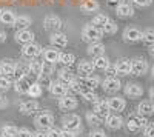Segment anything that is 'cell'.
<instances>
[{
  "mask_svg": "<svg viewBox=\"0 0 154 137\" xmlns=\"http://www.w3.org/2000/svg\"><path fill=\"white\" fill-rule=\"evenodd\" d=\"M102 35H103V32H102V29L100 28H97V26H94V25H85L83 26V29H82V39L85 40V42H100V39H102Z\"/></svg>",
  "mask_w": 154,
  "mask_h": 137,
  "instance_id": "6da1fadb",
  "label": "cell"
},
{
  "mask_svg": "<svg viewBox=\"0 0 154 137\" xmlns=\"http://www.w3.org/2000/svg\"><path fill=\"white\" fill-rule=\"evenodd\" d=\"M146 123H148V120L143 116H140V114L131 116L130 119L126 120V129L130 132H139V131H142L145 128Z\"/></svg>",
  "mask_w": 154,
  "mask_h": 137,
  "instance_id": "7a4b0ae2",
  "label": "cell"
},
{
  "mask_svg": "<svg viewBox=\"0 0 154 137\" xmlns=\"http://www.w3.org/2000/svg\"><path fill=\"white\" fill-rule=\"evenodd\" d=\"M34 125L38 129H49L54 125V116L49 113H40L34 117Z\"/></svg>",
  "mask_w": 154,
  "mask_h": 137,
  "instance_id": "3957f363",
  "label": "cell"
},
{
  "mask_svg": "<svg viewBox=\"0 0 154 137\" xmlns=\"http://www.w3.org/2000/svg\"><path fill=\"white\" fill-rule=\"evenodd\" d=\"M62 126H63V129L79 131L82 128V119L77 114H68L62 119Z\"/></svg>",
  "mask_w": 154,
  "mask_h": 137,
  "instance_id": "277c9868",
  "label": "cell"
},
{
  "mask_svg": "<svg viewBox=\"0 0 154 137\" xmlns=\"http://www.w3.org/2000/svg\"><path fill=\"white\" fill-rule=\"evenodd\" d=\"M148 69H149V66H148V62L145 59L137 57V59L131 60V74H134V76L142 77L148 72Z\"/></svg>",
  "mask_w": 154,
  "mask_h": 137,
  "instance_id": "5b68a950",
  "label": "cell"
},
{
  "mask_svg": "<svg viewBox=\"0 0 154 137\" xmlns=\"http://www.w3.org/2000/svg\"><path fill=\"white\" fill-rule=\"evenodd\" d=\"M42 54V48L40 45H37L34 42H29V43H25L23 48H22V56L26 57V59H37L38 56Z\"/></svg>",
  "mask_w": 154,
  "mask_h": 137,
  "instance_id": "8992f818",
  "label": "cell"
},
{
  "mask_svg": "<svg viewBox=\"0 0 154 137\" xmlns=\"http://www.w3.org/2000/svg\"><path fill=\"white\" fill-rule=\"evenodd\" d=\"M43 26L48 31H53V32H59L63 28V22L60 17L57 16H46L43 19Z\"/></svg>",
  "mask_w": 154,
  "mask_h": 137,
  "instance_id": "52a82bcc",
  "label": "cell"
},
{
  "mask_svg": "<svg viewBox=\"0 0 154 137\" xmlns=\"http://www.w3.org/2000/svg\"><path fill=\"white\" fill-rule=\"evenodd\" d=\"M77 99L72 94H66V96H62L59 97V108L63 111H72L77 108Z\"/></svg>",
  "mask_w": 154,
  "mask_h": 137,
  "instance_id": "ba28073f",
  "label": "cell"
},
{
  "mask_svg": "<svg viewBox=\"0 0 154 137\" xmlns=\"http://www.w3.org/2000/svg\"><path fill=\"white\" fill-rule=\"evenodd\" d=\"M114 71L120 77L131 74V60L130 59H120V60H117V63L114 65Z\"/></svg>",
  "mask_w": 154,
  "mask_h": 137,
  "instance_id": "9c48e42d",
  "label": "cell"
},
{
  "mask_svg": "<svg viewBox=\"0 0 154 137\" xmlns=\"http://www.w3.org/2000/svg\"><path fill=\"white\" fill-rule=\"evenodd\" d=\"M38 108H40V105H38V102L37 100H25V102H22L20 105H19V111L23 114V116H31V114H34L35 111H38Z\"/></svg>",
  "mask_w": 154,
  "mask_h": 137,
  "instance_id": "30bf717a",
  "label": "cell"
},
{
  "mask_svg": "<svg viewBox=\"0 0 154 137\" xmlns=\"http://www.w3.org/2000/svg\"><path fill=\"white\" fill-rule=\"evenodd\" d=\"M106 105H108L109 111H114V113H120V111L125 109L126 102H125V99H122V97H119V96H112V97L106 99Z\"/></svg>",
  "mask_w": 154,
  "mask_h": 137,
  "instance_id": "8fae6325",
  "label": "cell"
},
{
  "mask_svg": "<svg viewBox=\"0 0 154 137\" xmlns=\"http://www.w3.org/2000/svg\"><path fill=\"white\" fill-rule=\"evenodd\" d=\"M102 86H103V90L106 93H117L122 88V83L116 76H109V77H106L103 82H102Z\"/></svg>",
  "mask_w": 154,
  "mask_h": 137,
  "instance_id": "7c38bea8",
  "label": "cell"
},
{
  "mask_svg": "<svg viewBox=\"0 0 154 137\" xmlns=\"http://www.w3.org/2000/svg\"><path fill=\"white\" fill-rule=\"evenodd\" d=\"M77 82H79L82 85V88L85 90H96L97 86L100 85V79L97 76H82L80 79H77Z\"/></svg>",
  "mask_w": 154,
  "mask_h": 137,
  "instance_id": "4fadbf2b",
  "label": "cell"
},
{
  "mask_svg": "<svg viewBox=\"0 0 154 137\" xmlns=\"http://www.w3.org/2000/svg\"><path fill=\"white\" fill-rule=\"evenodd\" d=\"M123 91H125V94L128 97L137 99V97H142L143 96V86L139 85V83H126Z\"/></svg>",
  "mask_w": 154,
  "mask_h": 137,
  "instance_id": "5bb4252c",
  "label": "cell"
},
{
  "mask_svg": "<svg viewBox=\"0 0 154 137\" xmlns=\"http://www.w3.org/2000/svg\"><path fill=\"white\" fill-rule=\"evenodd\" d=\"M93 103H94L93 113H96L102 120H105V117L109 114V108H108V105H106V100H105V99H103V100L97 99V100H94Z\"/></svg>",
  "mask_w": 154,
  "mask_h": 137,
  "instance_id": "9a60e30c",
  "label": "cell"
},
{
  "mask_svg": "<svg viewBox=\"0 0 154 137\" xmlns=\"http://www.w3.org/2000/svg\"><path fill=\"white\" fill-rule=\"evenodd\" d=\"M142 39V31L137 29V28H126L123 31V40L128 42V43H134V42H139Z\"/></svg>",
  "mask_w": 154,
  "mask_h": 137,
  "instance_id": "2e32d148",
  "label": "cell"
},
{
  "mask_svg": "<svg viewBox=\"0 0 154 137\" xmlns=\"http://www.w3.org/2000/svg\"><path fill=\"white\" fill-rule=\"evenodd\" d=\"M49 43L54 48H65L68 45V37L63 32H53L49 37Z\"/></svg>",
  "mask_w": 154,
  "mask_h": 137,
  "instance_id": "e0dca14e",
  "label": "cell"
},
{
  "mask_svg": "<svg viewBox=\"0 0 154 137\" xmlns=\"http://www.w3.org/2000/svg\"><path fill=\"white\" fill-rule=\"evenodd\" d=\"M14 37H16V42L17 43L25 45V43H29V42L34 40V32L31 29H19Z\"/></svg>",
  "mask_w": 154,
  "mask_h": 137,
  "instance_id": "ac0fdd59",
  "label": "cell"
},
{
  "mask_svg": "<svg viewBox=\"0 0 154 137\" xmlns=\"http://www.w3.org/2000/svg\"><path fill=\"white\" fill-rule=\"evenodd\" d=\"M105 123L109 129H120L123 126V120L119 114H108L105 117Z\"/></svg>",
  "mask_w": 154,
  "mask_h": 137,
  "instance_id": "d6986e66",
  "label": "cell"
},
{
  "mask_svg": "<svg viewBox=\"0 0 154 137\" xmlns=\"http://www.w3.org/2000/svg\"><path fill=\"white\" fill-rule=\"evenodd\" d=\"M137 111H139V114L140 116H143V117H149L152 113H154V105H152V100L149 99V100H142L139 103L137 106Z\"/></svg>",
  "mask_w": 154,
  "mask_h": 137,
  "instance_id": "ffe728a7",
  "label": "cell"
},
{
  "mask_svg": "<svg viewBox=\"0 0 154 137\" xmlns=\"http://www.w3.org/2000/svg\"><path fill=\"white\" fill-rule=\"evenodd\" d=\"M116 12H117L119 17H133L134 16V8L130 5V3H117V8H116Z\"/></svg>",
  "mask_w": 154,
  "mask_h": 137,
  "instance_id": "44dd1931",
  "label": "cell"
},
{
  "mask_svg": "<svg viewBox=\"0 0 154 137\" xmlns=\"http://www.w3.org/2000/svg\"><path fill=\"white\" fill-rule=\"evenodd\" d=\"M14 66H16V63L12 60H9V59L0 62V76L12 77L14 76Z\"/></svg>",
  "mask_w": 154,
  "mask_h": 137,
  "instance_id": "7402d4cb",
  "label": "cell"
},
{
  "mask_svg": "<svg viewBox=\"0 0 154 137\" xmlns=\"http://www.w3.org/2000/svg\"><path fill=\"white\" fill-rule=\"evenodd\" d=\"M49 91H51V94L56 96V97H62V96H66L68 94L66 85H63L62 82H51Z\"/></svg>",
  "mask_w": 154,
  "mask_h": 137,
  "instance_id": "603a6c76",
  "label": "cell"
},
{
  "mask_svg": "<svg viewBox=\"0 0 154 137\" xmlns=\"http://www.w3.org/2000/svg\"><path fill=\"white\" fill-rule=\"evenodd\" d=\"M16 20V14L11 9H0V23L6 25V26H12Z\"/></svg>",
  "mask_w": 154,
  "mask_h": 137,
  "instance_id": "cb8c5ba5",
  "label": "cell"
},
{
  "mask_svg": "<svg viewBox=\"0 0 154 137\" xmlns=\"http://www.w3.org/2000/svg\"><path fill=\"white\" fill-rule=\"evenodd\" d=\"M86 53L89 56H93V57H97V56H102L105 53V45L102 43V42H91L86 49Z\"/></svg>",
  "mask_w": 154,
  "mask_h": 137,
  "instance_id": "d4e9b609",
  "label": "cell"
},
{
  "mask_svg": "<svg viewBox=\"0 0 154 137\" xmlns=\"http://www.w3.org/2000/svg\"><path fill=\"white\" fill-rule=\"evenodd\" d=\"M29 85H31V83H29L28 77H23V79H17L12 86H14V91H16V93H19V94H26Z\"/></svg>",
  "mask_w": 154,
  "mask_h": 137,
  "instance_id": "484cf974",
  "label": "cell"
},
{
  "mask_svg": "<svg viewBox=\"0 0 154 137\" xmlns=\"http://www.w3.org/2000/svg\"><path fill=\"white\" fill-rule=\"evenodd\" d=\"M57 76H59V82H62L63 85H69L71 82H74L75 80V76L69 71V69H66V68H63V69H60L59 72H57Z\"/></svg>",
  "mask_w": 154,
  "mask_h": 137,
  "instance_id": "4316f807",
  "label": "cell"
},
{
  "mask_svg": "<svg viewBox=\"0 0 154 137\" xmlns=\"http://www.w3.org/2000/svg\"><path fill=\"white\" fill-rule=\"evenodd\" d=\"M80 9L83 14H93L99 9V3L97 0H83V3L80 5Z\"/></svg>",
  "mask_w": 154,
  "mask_h": 137,
  "instance_id": "83f0119b",
  "label": "cell"
},
{
  "mask_svg": "<svg viewBox=\"0 0 154 137\" xmlns=\"http://www.w3.org/2000/svg\"><path fill=\"white\" fill-rule=\"evenodd\" d=\"M93 66H94V69L106 71V68H109V60H108V57H105L103 54H102V56H97V57H94Z\"/></svg>",
  "mask_w": 154,
  "mask_h": 137,
  "instance_id": "f1b7e54d",
  "label": "cell"
},
{
  "mask_svg": "<svg viewBox=\"0 0 154 137\" xmlns=\"http://www.w3.org/2000/svg\"><path fill=\"white\" fill-rule=\"evenodd\" d=\"M59 56H60V53L54 48H46L43 51V59H45V62H49V63H57Z\"/></svg>",
  "mask_w": 154,
  "mask_h": 137,
  "instance_id": "f546056e",
  "label": "cell"
},
{
  "mask_svg": "<svg viewBox=\"0 0 154 137\" xmlns=\"http://www.w3.org/2000/svg\"><path fill=\"white\" fill-rule=\"evenodd\" d=\"M77 71H79V74H82V76H89V74H93V71H94L93 62H88V60H80L79 66H77Z\"/></svg>",
  "mask_w": 154,
  "mask_h": 137,
  "instance_id": "4dcf8cb0",
  "label": "cell"
},
{
  "mask_svg": "<svg viewBox=\"0 0 154 137\" xmlns=\"http://www.w3.org/2000/svg\"><path fill=\"white\" fill-rule=\"evenodd\" d=\"M31 23H32V20L28 16H19V17H16L12 26H16L17 29H28Z\"/></svg>",
  "mask_w": 154,
  "mask_h": 137,
  "instance_id": "1f68e13d",
  "label": "cell"
},
{
  "mask_svg": "<svg viewBox=\"0 0 154 137\" xmlns=\"http://www.w3.org/2000/svg\"><path fill=\"white\" fill-rule=\"evenodd\" d=\"M14 76H16L17 79L28 77V76H29L28 65H25V63H16V66H14Z\"/></svg>",
  "mask_w": 154,
  "mask_h": 137,
  "instance_id": "d6a6232c",
  "label": "cell"
},
{
  "mask_svg": "<svg viewBox=\"0 0 154 137\" xmlns=\"http://www.w3.org/2000/svg\"><path fill=\"white\" fill-rule=\"evenodd\" d=\"M31 99H38L42 94H43V88L40 85H38L37 82H34V83H31L29 85V88H28V93H26Z\"/></svg>",
  "mask_w": 154,
  "mask_h": 137,
  "instance_id": "836d02e7",
  "label": "cell"
},
{
  "mask_svg": "<svg viewBox=\"0 0 154 137\" xmlns=\"http://www.w3.org/2000/svg\"><path fill=\"white\" fill-rule=\"evenodd\" d=\"M74 62H75V56L74 54H71V53H60L57 63H62L63 66H71Z\"/></svg>",
  "mask_w": 154,
  "mask_h": 137,
  "instance_id": "e575fe53",
  "label": "cell"
},
{
  "mask_svg": "<svg viewBox=\"0 0 154 137\" xmlns=\"http://www.w3.org/2000/svg\"><path fill=\"white\" fill-rule=\"evenodd\" d=\"M28 69H29V74H34V76H40L42 72V62L37 60V59H31V62L28 63Z\"/></svg>",
  "mask_w": 154,
  "mask_h": 137,
  "instance_id": "d590c367",
  "label": "cell"
},
{
  "mask_svg": "<svg viewBox=\"0 0 154 137\" xmlns=\"http://www.w3.org/2000/svg\"><path fill=\"white\" fill-rule=\"evenodd\" d=\"M142 40L146 46H152L154 45V29L152 28H146L143 32H142Z\"/></svg>",
  "mask_w": 154,
  "mask_h": 137,
  "instance_id": "8d00e7d4",
  "label": "cell"
},
{
  "mask_svg": "<svg viewBox=\"0 0 154 137\" xmlns=\"http://www.w3.org/2000/svg\"><path fill=\"white\" fill-rule=\"evenodd\" d=\"M117 29H119V25L116 22H112L111 19L103 25V26H102V32H103V34H116Z\"/></svg>",
  "mask_w": 154,
  "mask_h": 137,
  "instance_id": "74e56055",
  "label": "cell"
},
{
  "mask_svg": "<svg viewBox=\"0 0 154 137\" xmlns=\"http://www.w3.org/2000/svg\"><path fill=\"white\" fill-rule=\"evenodd\" d=\"M86 122L91 126H99V125H102V122H103V120H102L96 113H93V111H88V113H86Z\"/></svg>",
  "mask_w": 154,
  "mask_h": 137,
  "instance_id": "f35d334b",
  "label": "cell"
},
{
  "mask_svg": "<svg viewBox=\"0 0 154 137\" xmlns=\"http://www.w3.org/2000/svg\"><path fill=\"white\" fill-rule=\"evenodd\" d=\"M80 96H82L83 100H86V102H94V100H97V99H99V96L96 94L94 90H85L83 88L80 91Z\"/></svg>",
  "mask_w": 154,
  "mask_h": 137,
  "instance_id": "ab89813d",
  "label": "cell"
},
{
  "mask_svg": "<svg viewBox=\"0 0 154 137\" xmlns=\"http://www.w3.org/2000/svg\"><path fill=\"white\" fill-rule=\"evenodd\" d=\"M17 132H19V128L14 126V125H5L2 128V135L3 137H17Z\"/></svg>",
  "mask_w": 154,
  "mask_h": 137,
  "instance_id": "60d3db41",
  "label": "cell"
},
{
  "mask_svg": "<svg viewBox=\"0 0 154 137\" xmlns=\"http://www.w3.org/2000/svg\"><path fill=\"white\" fill-rule=\"evenodd\" d=\"M108 20H109V17H108L106 14H97V16L93 17V23H91V25H94V26H97V28L102 29V26H103Z\"/></svg>",
  "mask_w": 154,
  "mask_h": 137,
  "instance_id": "b9f144b4",
  "label": "cell"
},
{
  "mask_svg": "<svg viewBox=\"0 0 154 137\" xmlns=\"http://www.w3.org/2000/svg\"><path fill=\"white\" fill-rule=\"evenodd\" d=\"M42 76H48L51 77L54 74V63H49V62H42Z\"/></svg>",
  "mask_w": 154,
  "mask_h": 137,
  "instance_id": "7bdbcfd3",
  "label": "cell"
},
{
  "mask_svg": "<svg viewBox=\"0 0 154 137\" xmlns=\"http://www.w3.org/2000/svg\"><path fill=\"white\" fill-rule=\"evenodd\" d=\"M66 88H68V93H72V94H80V91L83 90L82 85L77 82V79H75L74 82H71V83L66 86Z\"/></svg>",
  "mask_w": 154,
  "mask_h": 137,
  "instance_id": "ee69618b",
  "label": "cell"
},
{
  "mask_svg": "<svg viewBox=\"0 0 154 137\" xmlns=\"http://www.w3.org/2000/svg\"><path fill=\"white\" fill-rule=\"evenodd\" d=\"M51 77H48V76H37V83L42 86V88H46V90H49V85H51Z\"/></svg>",
  "mask_w": 154,
  "mask_h": 137,
  "instance_id": "f6af8a7d",
  "label": "cell"
},
{
  "mask_svg": "<svg viewBox=\"0 0 154 137\" xmlns=\"http://www.w3.org/2000/svg\"><path fill=\"white\" fill-rule=\"evenodd\" d=\"M12 86V82H11V77H6V76H0V90L3 91H8Z\"/></svg>",
  "mask_w": 154,
  "mask_h": 137,
  "instance_id": "bcb514c9",
  "label": "cell"
},
{
  "mask_svg": "<svg viewBox=\"0 0 154 137\" xmlns=\"http://www.w3.org/2000/svg\"><path fill=\"white\" fill-rule=\"evenodd\" d=\"M143 135L145 137H154V125L152 123H146L145 128H143Z\"/></svg>",
  "mask_w": 154,
  "mask_h": 137,
  "instance_id": "7dc6e473",
  "label": "cell"
},
{
  "mask_svg": "<svg viewBox=\"0 0 154 137\" xmlns=\"http://www.w3.org/2000/svg\"><path fill=\"white\" fill-rule=\"evenodd\" d=\"M46 134H48V137H62V129L51 126L49 129H46Z\"/></svg>",
  "mask_w": 154,
  "mask_h": 137,
  "instance_id": "c3c4849f",
  "label": "cell"
},
{
  "mask_svg": "<svg viewBox=\"0 0 154 137\" xmlns=\"http://www.w3.org/2000/svg\"><path fill=\"white\" fill-rule=\"evenodd\" d=\"M131 2H133V5H136V6L145 8V6H149V5H151L152 0H131Z\"/></svg>",
  "mask_w": 154,
  "mask_h": 137,
  "instance_id": "681fc988",
  "label": "cell"
},
{
  "mask_svg": "<svg viewBox=\"0 0 154 137\" xmlns=\"http://www.w3.org/2000/svg\"><path fill=\"white\" fill-rule=\"evenodd\" d=\"M17 137H32V132L28 128H20L17 132Z\"/></svg>",
  "mask_w": 154,
  "mask_h": 137,
  "instance_id": "f907efd6",
  "label": "cell"
},
{
  "mask_svg": "<svg viewBox=\"0 0 154 137\" xmlns=\"http://www.w3.org/2000/svg\"><path fill=\"white\" fill-rule=\"evenodd\" d=\"M88 137H108V135L105 134V131H102V129H93Z\"/></svg>",
  "mask_w": 154,
  "mask_h": 137,
  "instance_id": "816d5d0a",
  "label": "cell"
},
{
  "mask_svg": "<svg viewBox=\"0 0 154 137\" xmlns=\"http://www.w3.org/2000/svg\"><path fill=\"white\" fill-rule=\"evenodd\" d=\"M32 137H48L46 134V129H37L32 132Z\"/></svg>",
  "mask_w": 154,
  "mask_h": 137,
  "instance_id": "f5cc1de1",
  "label": "cell"
},
{
  "mask_svg": "<svg viewBox=\"0 0 154 137\" xmlns=\"http://www.w3.org/2000/svg\"><path fill=\"white\" fill-rule=\"evenodd\" d=\"M77 131H69V129H62V137H77Z\"/></svg>",
  "mask_w": 154,
  "mask_h": 137,
  "instance_id": "db71d44e",
  "label": "cell"
},
{
  "mask_svg": "<svg viewBox=\"0 0 154 137\" xmlns=\"http://www.w3.org/2000/svg\"><path fill=\"white\" fill-rule=\"evenodd\" d=\"M5 106H8V99L0 94V108H5Z\"/></svg>",
  "mask_w": 154,
  "mask_h": 137,
  "instance_id": "11a10c76",
  "label": "cell"
},
{
  "mask_svg": "<svg viewBox=\"0 0 154 137\" xmlns=\"http://www.w3.org/2000/svg\"><path fill=\"white\" fill-rule=\"evenodd\" d=\"M5 42H6V34H5V31L0 29V43H5Z\"/></svg>",
  "mask_w": 154,
  "mask_h": 137,
  "instance_id": "9f6ffc18",
  "label": "cell"
},
{
  "mask_svg": "<svg viewBox=\"0 0 154 137\" xmlns=\"http://www.w3.org/2000/svg\"><path fill=\"white\" fill-rule=\"evenodd\" d=\"M109 3H120V0H109Z\"/></svg>",
  "mask_w": 154,
  "mask_h": 137,
  "instance_id": "6f0895ef",
  "label": "cell"
},
{
  "mask_svg": "<svg viewBox=\"0 0 154 137\" xmlns=\"http://www.w3.org/2000/svg\"><path fill=\"white\" fill-rule=\"evenodd\" d=\"M9 2H14V0H9Z\"/></svg>",
  "mask_w": 154,
  "mask_h": 137,
  "instance_id": "680465c9",
  "label": "cell"
},
{
  "mask_svg": "<svg viewBox=\"0 0 154 137\" xmlns=\"http://www.w3.org/2000/svg\"><path fill=\"white\" fill-rule=\"evenodd\" d=\"M0 137H3V135H0Z\"/></svg>",
  "mask_w": 154,
  "mask_h": 137,
  "instance_id": "91938a15",
  "label": "cell"
}]
</instances>
